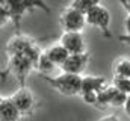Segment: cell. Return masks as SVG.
Returning a JSON list of instances; mask_svg holds the SVG:
<instances>
[{"mask_svg":"<svg viewBox=\"0 0 130 121\" xmlns=\"http://www.w3.org/2000/svg\"><path fill=\"white\" fill-rule=\"evenodd\" d=\"M112 85L120 89L121 92H124L126 95H130V79L129 77H120V76H113Z\"/></svg>","mask_w":130,"mask_h":121,"instance_id":"obj_17","label":"cell"},{"mask_svg":"<svg viewBox=\"0 0 130 121\" xmlns=\"http://www.w3.org/2000/svg\"><path fill=\"white\" fill-rule=\"evenodd\" d=\"M118 2L123 5V8H124V9L130 14V0H118Z\"/></svg>","mask_w":130,"mask_h":121,"instance_id":"obj_21","label":"cell"},{"mask_svg":"<svg viewBox=\"0 0 130 121\" xmlns=\"http://www.w3.org/2000/svg\"><path fill=\"white\" fill-rule=\"evenodd\" d=\"M115 76L130 79V59H120L115 64Z\"/></svg>","mask_w":130,"mask_h":121,"instance_id":"obj_16","label":"cell"},{"mask_svg":"<svg viewBox=\"0 0 130 121\" xmlns=\"http://www.w3.org/2000/svg\"><path fill=\"white\" fill-rule=\"evenodd\" d=\"M97 121H120V118L117 117V115H107V117H104V118H100Z\"/></svg>","mask_w":130,"mask_h":121,"instance_id":"obj_20","label":"cell"},{"mask_svg":"<svg viewBox=\"0 0 130 121\" xmlns=\"http://www.w3.org/2000/svg\"><path fill=\"white\" fill-rule=\"evenodd\" d=\"M61 46H64L70 55L86 52L85 39H83L80 32H64L62 38H61Z\"/></svg>","mask_w":130,"mask_h":121,"instance_id":"obj_9","label":"cell"},{"mask_svg":"<svg viewBox=\"0 0 130 121\" xmlns=\"http://www.w3.org/2000/svg\"><path fill=\"white\" fill-rule=\"evenodd\" d=\"M120 41H121V42H126V44H129L130 46V33L121 35V36H120Z\"/></svg>","mask_w":130,"mask_h":121,"instance_id":"obj_22","label":"cell"},{"mask_svg":"<svg viewBox=\"0 0 130 121\" xmlns=\"http://www.w3.org/2000/svg\"><path fill=\"white\" fill-rule=\"evenodd\" d=\"M45 55H47V58L52 60L55 65H62L65 62V59L68 58V52H67V49H65L64 46H53V47H50V49H47L45 52H44Z\"/></svg>","mask_w":130,"mask_h":121,"instance_id":"obj_13","label":"cell"},{"mask_svg":"<svg viewBox=\"0 0 130 121\" xmlns=\"http://www.w3.org/2000/svg\"><path fill=\"white\" fill-rule=\"evenodd\" d=\"M124 109H126V114L130 117V95H127V100L124 103Z\"/></svg>","mask_w":130,"mask_h":121,"instance_id":"obj_23","label":"cell"},{"mask_svg":"<svg viewBox=\"0 0 130 121\" xmlns=\"http://www.w3.org/2000/svg\"><path fill=\"white\" fill-rule=\"evenodd\" d=\"M21 117L17 106L11 98H5L0 103V121H18Z\"/></svg>","mask_w":130,"mask_h":121,"instance_id":"obj_12","label":"cell"},{"mask_svg":"<svg viewBox=\"0 0 130 121\" xmlns=\"http://www.w3.org/2000/svg\"><path fill=\"white\" fill-rule=\"evenodd\" d=\"M100 2L101 0H73V3H71L70 8H73V9H76L79 12L86 14L89 9H92L94 6L100 5Z\"/></svg>","mask_w":130,"mask_h":121,"instance_id":"obj_14","label":"cell"},{"mask_svg":"<svg viewBox=\"0 0 130 121\" xmlns=\"http://www.w3.org/2000/svg\"><path fill=\"white\" fill-rule=\"evenodd\" d=\"M2 100H3V98H2V97H0V103H2Z\"/></svg>","mask_w":130,"mask_h":121,"instance_id":"obj_26","label":"cell"},{"mask_svg":"<svg viewBox=\"0 0 130 121\" xmlns=\"http://www.w3.org/2000/svg\"><path fill=\"white\" fill-rule=\"evenodd\" d=\"M83 101L88 103V104H97V92H85V94H80Z\"/></svg>","mask_w":130,"mask_h":121,"instance_id":"obj_18","label":"cell"},{"mask_svg":"<svg viewBox=\"0 0 130 121\" xmlns=\"http://www.w3.org/2000/svg\"><path fill=\"white\" fill-rule=\"evenodd\" d=\"M86 24H91L94 27L100 29L107 38H110V32H109V24H110V14L107 11V8H104L101 3L94 6L92 9H89L86 14Z\"/></svg>","mask_w":130,"mask_h":121,"instance_id":"obj_4","label":"cell"},{"mask_svg":"<svg viewBox=\"0 0 130 121\" xmlns=\"http://www.w3.org/2000/svg\"><path fill=\"white\" fill-rule=\"evenodd\" d=\"M124 27H126V32L130 33V14L127 15V18L124 20Z\"/></svg>","mask_w":130,"mask_h":121,"instance_id":"obj_24","label":"cell"},{"mask_svg":"<svg viewBox=\"0 0 130 121\" xmlns=\"http://www.w3.org/2000/svg\"><path fill=\"white\" fill-rule=\"evenodd\" d=\"M86 24V17L83 12H79L73 8L65 9L61 15V26L64 32H82Z\"/></svg>","mask_w":130,"mask_h":121,"instance_id":"obj_6","label":"cell"},{"mask_svg":"<svg viewBox=\"0 0 130 121\" xmlns=\"http://www.w3.org/2000/svg\"><path fill=\"white\" fill-rule=\"evenodd\" d=\"M3 6L6 8V11L9 14V18L15 23L17 29L20 27V21H21L23 15L27 11L39 8V9L45 11L47 14H50V6L44 0H6Z\"/></svg>","mask_w":130,"mask_h":121,"instance_id":"obj_1","label":"cell"},{"mask_svg":"<svg viewBox=\"0 0 130 121\" xmlns=\"http://www.w3.org/2000/svg\"><path fill=\"white\" fill-rule=\"evenodd\" d=\"M106 86V79L101 76H85L82 77L80 85V94L85 92H98Z\"/></svg>","mask_w":130,"mask_h":121,"instance_id":"obj_11","label":"cell"},{"mask_svg":"<svg viewBox=\"0 0 130 121\" xmlns=\"http://www.w3.org/2000/svg\"><path fill=\"white\" fill-rule=\"evenodd\" d=\"M5 2H6V0H0V5H5Z\"/></svg>","mask_w":130,"mask_h":121,"instance_id":"obj_25","label":"cell"},{"mask_svg":"<svg viewBox=\"0 0 130 121\" xmlns=\"http://www.w3.org/2000/svg\"><path fill=\"white\" fill-rule=\"evenodd\" d=\"M89 60V53H76V55H68V58L65 59V62L61 65L64 73H71V74H80L86 64Z\"/></svg>","mask_w":130,"mask_h":121,"instance_id":"obj_10","label":"cell"},{"mask_svg":"<svg viewBox=\"0 0 130 121\" xmlns=\"http://www.w3.org/2000/svg\"><path fill=\"white\" fill-rule=\"evenodd\" d=\"M8 53L9 55H17L21 58H26L32 62L33 65L36 67V62L39 59L41 50L36 46V42L32 41L30 38L21 36V35H15L9 42H8Z\"/></svg>","mask_w":130,"mask_h":121,"instance_id":"obj_2","label":"cell"},{"mask_svg":"<svg viewBox=\"0 0 130 121\" xmlns=\"http://www.w3.org/2000/svg\"><path fill=\"white\" fill-rule=\"evenodd\" d=\"M55 67H56V65H55L52 60L47 58V55H45V53H41V55H39V59H38V62H36V67H35V68H36L39 73H44V74H45V73H52Z\"/></svg>","mask_w":130,"mask_h":121,"instance_id":"obj_15","label":"cell"},{"mask_svg":"<svg viewBox=\"0 0 130 121\" xmlns=\"http://www.w3.org/2000/svg\"><path fill=\"white\" fill-rule=\"evenodd\" d=\"M33 68L35 65L29 59L17 55H9V70L14 73L15 79L20 82V86H26V79Z\"/></svg>","mask_w":130,"mask_h":121,"instance_id":"obj_5","label":"cell"},{"mask_svg":"<svg viewBox=\"0 0 130 121\" xmlns=\"http://www.w3.org/2000/svg\"><path fill=\"white\" fill-rule=\"evenodd\" d=\"M8 20H11V18H9V14H8V11H6V8H5L3 5H0V27H3Z\"/></svg>","mask_w":130,"mask_h":121,"instance_id":"obj_19","label":"cell"},{"mask_svg":"<svg viewBox=\"0 0 130 121\" xmlns=\"http://www.w3.org/2000/svg\"><path fill=\"white\" fill-rule=\"evenodd\" d=\"M11 100L17 106V109L20 111L21 115L30 114L35 108V97L26 86H20V89L11 95Z\"/></svg>","mask_w":130,"mask_h":121,"instance_id":"obj_8","label":"cell"},{"mask_svg":"<svg viewBox=\"0 0 130 121\" xmlns=\"http://www.w3.org/2000/svg\"><path fill=\"white\" fill-rule=\"evenodd\" d=\"M127 100V95L120 89H117L113 85L104 86L97 92V104L100 106H124Z\"/></svg>","mask_w":130,"mask_h":121,"instance_id":"obj_7","label":"cell"},{"mask_svg":"<svg viewBox=\"0 0 130 121\" xmlns=\"http://www.w3.org/2000/svg\"><path fill=\"white\" fill-rule=\"evenodd\" d=\"M44 80L53 88L59 91L64 95H77L80 94V85H82V76L80 74H71V73H62L56 77L44 76Z\"/></svg>","mask_w":130,"mask_h":121,"instance_id":"obj_3","label":"cell"}]
</instances>
